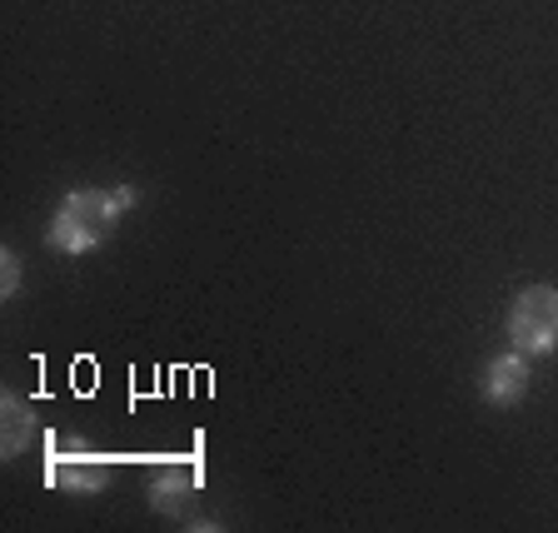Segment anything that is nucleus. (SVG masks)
Returning <instances> with one entry per match:
<instances>
[{
    "instance_id": "obj_1",
    "label": "nucleus",
    "mask_w": 558,
    "mask_h": 533,
    "mask_svg": "<svg viewBox=\"0 0 558 533\" xmlns=\"http://www.w3.org/2000/svg\"><path fill=\"white\" fill-rule=\"evenodd\" d=\"M135 205V190H70L50 220V244L65 255H85L110 234L116 215Z\"/></svg>"
},
{
    "instance_id": "obj_4",
    "label": "nucleus",
    "mask_w": 558,
    "mask_h": 533,
    "mask_svg": "<svg viewBox=\"0 0 558 533\" xmlns=\"http://www.w3.org/2000/svg\"><path fill=\"white\" fill-rule=\"evenodd\" d=\"M484 389L494 404H513V399H523V389H529V364L519 360V354H509V360H494L484 374Z\"/></svg>"
},
{
    "instance_id": "obj_5",
    "label": "nucleus",
    "mask_w": 558,
    "mask_h": 533,
    "mask_svg": "<svg viewBox=\"0 0 558 533\" xmlns=\"http://www.w3.org/2000/svg\"><path fill=\"white\" fill-rule=\"evenodd\" d=\"M0 449H5V459H15V453H25V444L35 439V414L25 399H5L0 404Z\"/></svg>"
},
{
    "instance_id": "obj_2",
    "label": "nucleus",
    "mask_w": 558,
    "mask_h": 533,
    "mask_svg": "<svg viewBox=\"0 0 558 533\" xmlns=\"http://www.w3.org/2000/svg\"><path fill=\"white\" fill-rule=\"evenodd\" d=\"M509 339L519 354H548L558 344V290L534 284L509 304Z\"/></svg>"
},
{
    "instance_id": "obj_6",
    "label": "nucleus",
    "mask_w": 558,
    "mask_h": 533,
    "mask_svg": "<svg viewBox=\"0 0 558 533\" xmlns=\"http://www.w3.org/2000/svg\"><path fill=\"white\" fill-rule=\"evenodd\" d=\"M185 494H190V479L185 474H165V479H155V488H150V499L160 504V509H174Z\"/></svg>"
},
{
    "instance_id": "obj_3",
    "label": "nucleus",
    "mask_w": 558,
    "mask_h": 533,
    "mask_svg": "<svg viewBox=\"0 0 558 533\" xmlns=\"http://www.w3.org/2000/svg\"><path fill=\"white\" fill-rule=\"evenodd\" d=\"M105 474H110V464L100 453H85V449H60L50 459V484L75 488V494H95L105 484Z\"/></svg>"
},
{
    "instance_id": "obj_7",
    "label": "nucleus",
    "mask_w": 558,
    "mask_h": 533,
    "mask_svg": "<svg viewBox=\"0 0 558 533\" xmlns=\"http://www.w3.org/2000/svg\"><path fill=\"white\" fill-rule=\"evenodd\" d=\"M0 290H5V294H15V290H21V259H15L11 250L0 255Z\"/></svg>"
}]
</instances>
